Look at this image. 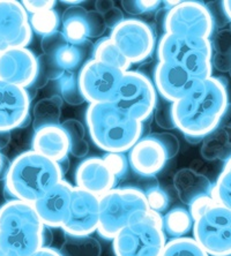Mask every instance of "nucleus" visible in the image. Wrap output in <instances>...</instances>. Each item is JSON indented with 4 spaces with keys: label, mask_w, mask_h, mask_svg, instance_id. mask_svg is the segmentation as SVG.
Masks as SVG:
<instances>
[{
    "label": "nucleus",
    "mask_w": 231,
    "mask_h": 256,
    "mask_svg": "<svg viewBox=\"0 0 231 256\" xmlns=\"http://www.w3.org/2000/svg\"><path fill=\"white\" fill-rule=\"evenodd\" d=\"M229 95L221 78L200 80L180 100L172 103L175 127L187 136L206 138L221 125Z\"/></svg>",
    "instance_id": "nucleus-1"
},
{
    "label": "nucleus",
    "mask_w": 231,
    "mask_h": 256,
    "mask_svg": "<svg viewBox=\"0 0 231 256\" xmlns=\"http://www.w3.org/2000/svg\"><path fill=\"white\" fill-rule=\"evenodd\" d=\"M52 233L32 203L10 200L0 206V253L5 256H33L50 247Z\"/></svg>",
    "instance_id": "nucleus-2"
},
{
    "label": "nucleus",
    "mask_w": 231,
    "mask_h": 256,
    "mask_svg": "<svg viewBox=\"0 0 231 256\" xmlns=\"http://www.w3.org/2000/svg\"><path fill=\"white\" fill-rule=\"evenodd\" d=\"M64 172L57 162L27 150L10 163L5 174V190L12 200L35 203L63 180Z\"/></svg>",
    "instance_id": "nucleus-3"
},
{
    "label": "nucleus",
    "mask_w": 231,
    "mask_h": 256,
    "mask_svg": "<svg viewBox=\"0 0 231 256\" xmlns=\"http://www.w3.org/2000/svg\"><path fill=\"white\" fill-rule=\"evenodd\" d=\"M86 124L96 146L105 152H126L142 138L143 122L113 102L89 104Z\"/></svg>",
    "instance_id": "nucleus-4"
},
{
    "label": "nucleus",
    "mask_w": 231,
    "mask_h": 256,
    "mask_svg": "<svg viewBox=\"0 0 231 256\" xmlns=\"http://www.w3.org/2000/svg\"><path fill=\"white\" fill-rule=\"evenodd\" d=\"M145 192L135 187L112 188L100 196V220L97 233L112 240L120 230L142 220L149 212Z\"/></svg>",
    "instance_id": "nucleus-5"
},
{
    "label": "nucleus",
    "mask_w": 231,
    "mask_h": 256,
    "mask_svg": "<svg viewBox=\"0 0 231 256\" xmlns=\"http://www.w3.org/2000/svg\"><path fill=\"white\" fill-rule=\"evenodd\" d=\"M157 58L183 66L196 80L213 76V43L208 38L163 34L157 44Z\"/></svg>",
    "instance_id": "nucleus-6"
},
{
    "label": "nucleus",
    "mask_w": 231,
    "mask_h": 256,
    "mask_svg": "<svg viewBox=\"0 0 231 256\" xmlns=\"http://www.w3.org/2000/svg\"><path fill=\"white\" fill-rule=\"evenodd\" d=\"M166 244L162 214H148L124 228L112 239L115 256H161Z\"/></svg>",
    "instance_id": "nucleus-7"
},
{
    "label": "nucleus",
    "mask_w": 231,
    "mask_h": 256,
    "mask_svg": "<svg viewBox=\"0 0 231 256\" xmlns=\"http://www.w3.org/2000/svg\"><path fill=\"white\" fill-rule=\"evenodd\" d=\"M193 236L209 256L231 255V210L213 201L193 220Z\"/></svg>",
    "instance_id": "nucleus-8"
},
{
    "label": "nucleus",
    "mask_w": 231,
    "mask_h": 256,
    "mask_svg": "<svg viewBox=\"0 0 231 256\" xmlns=\"http://www.w3.org/2000/svg\"><path fill=\"white\" fill-rule=\"evenodd\" d=\"M113 103L143 122L153 114L157 104V92L146 74L130 70L123 75Z\"/></svg>",
    "instance_id": "nucleus-9"
},
{
    "label": "nucleus",
    "mask_w": 231,
    "mask_h": 256,
    "mask_svg": "<svg viewBox=\"0 0 231 256\" xmlns=\"http://www.w3.org/2000/svg\"><path fill=\"white\" fill-rule=\"evenodd\" d=\"M214 16L209 8L199 2H179L166 10L163 18L164 34H177L210 40L214 32Z\"/></svg>",
    "instance_id": "nucleus-10"
},
{
    "label": "nucleus",
    "mask_w": 231,
    "mask_h": 256,
    "mask_svg": "<svg viewBox=\"0 0 231 256\" xmlns=\"http://www.w3.org/2000/svg\"><path fill=\"white\" fill-rule=\"evenodd\" d=\"M125 72L90 58L78 72L79 84L89 104L115 100Z\"/></svg>",
    "instance_id": "nucleus-11"
},
{
    "label": "nucleus",
    "mask_w": 231,
    "mask_h": 256,
    "mask_svg": "<svg viewBox=\"0 0 231 256\" xmlns=\"http://www.w3.org/2000/svg\"><path fill=\"white\" fill-rule=\"evenodd\" d=\"M110 40L117 45L130 64H139L149 58L155 48L153 28L139 18H125L111 30Z\"/></svg>",
    "instance_id": "nucleus-12"
},
{
    "label": "nucleus",
    "mask_w": 231,
    "mask_h": 256,
    "mask_svg": "<svg viewBox=\"0 0 231 256\" xmlns=\"http://www.w3.org/2000/svg\"><path fill=\"white\" fill-rule=\"evenodd\" d=\"M100 198L79 187H73L70 209L62 230L68 236H89L97 231Z\"/></svg>",
    "instance_id": "nucleus-13"
},
{
    "label": "nucleus",
    "mask_w": 231,
    "mask_h": 256,
    "mask_svg": "<svg viewBox=\"0 0 231 256\" xmlns=\"http://www.w3.org/2000/svg\"><path fill=\"white\" fill-rule=\"evenodd\" d=\"M32 40L29 14L21 2L0 0V50L27 48Z\"/></svg>",
    "instance_id": "nucleus-14"
},
{
    "label": "nucleus",
    "mask_w": 231,
    "mask_h": 256,
    "mask_svg": "<svg viewBox=\"0 0 231 256\" xmlns=\"http://www.w3.org/2000/svg\"><path fill=\"white\" fill-rule=\"evenodd\" d=\"M94 43L86 40L82 43H71L62 30L42 37L41 48L57 64L63 72H79L88 62L93 54Z\"/></svg>",
    "instance_id": "nucleus-15"
},
{
    "label": "nucleus",
    "mask_w": 231,
    "mask_h": 256,
    "mask_svg": "<svg viewBox=\"0 0 231 256\" xmlns=\"http://www.w3.org/2000/svg\"><path fill=\"white\" fill-rule=\"evenodd\" d=\"M28 90L0 80V133L25 128L32 122Z\"/></svg>",
    "instance_id": "nucleus-16"
},
{
    "label": "nucleus",
    "mask_w": 231,
    "mask_h": 256,
    "mask_svg": "<svg viewBox=\"0 0 231 256\" xmlns=\"http://www.w3.org/2000/svg\"><path fill=\"white\" fill-rule=\"evenodd\" d=\"M62 32L71 43H82L98 38L107 32L103 15L81 5L68 6L60 16Z\"/></svg>",
    "instance_id": "nucleus-17"
},
{
    "label": "nucleus",
    "mask_w": 231,
    "mask_h": 256,
    "mask_svg": "<svg viewBox=\"0 0 231 256\" xmlns=\"http://www.w3.org/2000/svg\"><path fill=\"white\" fill-rule=\"evenodd\" d=\"M37 57L28 48H7L0 54V80L29 88L37 76Z\"/></svg>",
    "instance_id": "nucleus-18"
},
{
    "label": "nucleus",
    "mask_w": 231,
    "mask_h": 256,
    "mask_svg": "<svg viewBox=\"0 0 231 256\" xmlns=\"http://www.w3.org/2000/svg\"><path fill=\"white\" fill-rule=\"evenodd\" d=\"M198 81L186 68L175 62H158L154 70L155 89L170 103L186 95Z\"/></svg>",
    "instance_id": "nucleus-19"
},
{
    "label": "nucleus",
    "mask_w": 231,
    "mask_h": 256,
    "mask_svg": "<svg viewBox=\"0 0 231 256\" xmlns=\"http://www.w3.org/2000/svg\"><path fill=\"white\" fill-rule=\"evenodd\" d=\"M73 187L70 182L63 179L40 200L33 203L34 208L45 226L62 228L68 214Z\"/></svg>",
    "instance_id": "nucleus-20"
},
{
    "label": "nucleus",
    "mask_w": 231,
    "mask_h": 256,
    "mask_svg": "<svg viewBox=\"0 0 231 256\" xmlns=\"http://www.w3.org/2000/svg\"><path fill=\"white\" fill-rule=\"evenodd\" d=\"M128 163L135 173L142 176H154L163 170L168 155L154 133L145 135L128 150Z\"/></svg>",
    "instance_id": "nucleus-21"
},
{
    "label": "nucleus",
    "mask_w": 231,
    "mask_h": 256,
    "mask_svg": "<svg viewBox=\"0 0 231 256\" xmlns=\"http://www.w3.org/2000/svg\"><path fill=\"white\" fill-rule=\"evenodd\" d=\"M116 182V176L102 157L86 158L75 170V187L89 192L98 198L115 188Z\"/></svg>",
    "instance_id": "nucleus-22"
},
{
    "label": "nucleus",
    "mask_w": 231,
    "mask_h": 256,
    "mask_svg": "<svg viewBox=\"0 0 231 256\" xmlns=\"http://www.w3.org/2000/svg\"><path fill=\"white\" fill-rule=\"evenodd\" d=\"M32 146L34 152L57 163L70 156V140L62 125L43 127L34 132Z\"/></svg>",
    "instance_id": "nucleus-23"
},
{
    "label": "nucleus",
    "mask_w": 231,
    "mask_h": 256,
    "mask_svg": "<svg viewBox=\"0 0 231 256\" xmlns=\"http://www.w3.org/2000/svg\"><path fill=\"white\" fill-rule=\"evenodd\" d=\"M173 186L178 198L184 204L190 206L198 198L210 195L211 185L209 180L191 168H181L173 176Z\"/></svg>",
    "instance_id": "nucleus-24"
},
{
    "label": "nucleus",
    "mask_w": 231,
    "mask_h": 256,
    "mask_svg": "<svg viewBox=\"0 0 231 256\" xmlns=\"http://www.w3.org/2000/svg\"><path fill=\"white\" fill-rule=\"evenodd\" d=\"M63 100L59 95H54L49 98L37 102L33 108V127L34 132L43 127L60 125L62 118Z\"/></svg>",
    "instance_id": "nucleus-25"
},
{
    "label": "nucleus",
    "mask_w": 231,
    "mask_h": 256,
    "mask_svg": "<svg viewBox=\"0 0 231 256\" xmlns=\"http://www.w3.org/2000/svg\"><path fill=\"white\" fill-rule=\"evenodd\" d=\"M162 225L166 236L171 239L186 236L192 230L193 218L188 209L184 206H175L162 216Z\"/></svg>",
    "instance_id": "nucleus-26"
},
{
    "label": "nucleus",
    "mask_w": 231,
    "mask_h": 256,
    "mask_svg": "<svg viewBox=\"0 0 231 256\" xmlns=\"http://www.w3.org/2000/svg\"><path fill=\"white\" fill-rule=\"evenodd\" d=\"M92 56L93 59L108 64V65H111L123 72L130 70V62L124 57V54L117 48V45L110 40V37L102 38L94 44Z\"/></svg>",
    "instance_id": "nucleus-27"
},
{
    "label": "nucleus",
    "mask_w": 231,
    "mask_h": 256,
    "mask_svg": "<svg viewBox=\"0 0 231 256\" xmlns=\"http://www.w3.org/2000/svg\"><path fill=\"white\" fill-rule=\"evenodd\" d=\"M62 256H101V244L92 236H68L62 250Z\"/></svg>",
    "instance_id": "nucleus-28"
},
{
    "label": "nucleus",
    "mask_w": 231,
    "mask_h": 256,
    "mask_svg": "<svg viewBox=\"0 0 231 256\" xmlns=\"http://www.w3.org/2000/svg\"><path fill=\"white\" fill-rule=\"evenodd\" d=\"M58 86L59 96L67 104L78 106L86 102L79 84L78 72H65L58 80Z\"/></svg>",
    "instance_id": "nucleus-29"
},
{
    "label": "nucleus",
    "mask_w": 231,
    "mask_h": 256,
    "mask_svg": "<svg viewBox=\"0 0 231 256\" xmlns=\"http://www.w3.org/2000/svg\"><path fill=\"white\" fill-rule=\"evenodd\" d=\"M210 196L218 204L231 210V157L225 160L216 182L211 187Z\"/></svg>",
    "instance_id": "nucleus-30"
},
{
    "label": "nucleus",
    "mask_w": 231,
    "mask_h": 256,
    "mask_svg": "<svg viewBox=\"0 0 231 256\" xmlns=\"http://www.w3.org/2000/svg\"><path fill=\"white\" fill-rule=\"evenodd\" d=\"M161 256H209L190 236H181L166 242Z\"/></svg>",
    "instance_id": "nucleus-31"
},
{
    "label": "nucleus",
    "mask_w": 231,
    "mask_h": 256,
    "mask_svg": "<svg viewBox=\"0 0 231 256\" xmlns=\"http://www.w3.org/2000/svg\"><path fill=\"white\" fill-rule=\"evenodd\" d=\"M29 24L33 32L44 37L58 30L60 26V15L55 8L29 15Z\"/></svg>",
    "instance_id": "nucleus-32"
},
{
    "label": "nucleus",
    "mask_w": 231,
    "mask_h": 256,
    "mask_svg": "<svg viewBox=\"0 0 231 256\" xmlns=\"http://www.w3.org/2000/svg\"><path fill=\"white\" fill-rule=\"evenodd\" d=\"M37 64H39L37 76L35 82H34V84L32 86L33 88H35L37 90L47 86L49 81H58L60 76L65 73V72L60 70L54 60L47 54H42V56L37 57Z\"/></svg>",
    "instance_id": "nucleus-33"
},
{
    "label": "nucleus",
    "mask_w": 231,
    "mask_h": 256,
    "mask_svg": "<svg viewBox=\"0 0 231 256\" xmlns=\"http://www.w3.org/2000/svg\"><path fill=\"white\" fill-rule=\"evenodd\" d=\"M162 2H158V0H124L122 2L125 13L131 16H138V15L154 12L160 8Z\"/></svg>",
    "instance_id": "nucleus-34"
},
{
    "label": "nucleus",
    "mask_w": 231,
    "mask_h": 256,
    "mask_svg": "<svg viewBox=\"0 0 231 256\" xmlns=\"http://www.w3.org/2000/svg\"><path fill=\"white\" fill-rule=\"evenodd\" d=\"M147 203L151 212L162 214L168 209L170 198L168 193L160 186H153L145 192Z\"/></svg>",
    "instance_id": "nucleus-35"
},
{
    "label": "nucleus",
    "mask_w": 231,
    "mask_h": 256,
    "mask_svg": "<svg viewBox=\"0 0 231 256\" xmlns=\"http://www.w3.org/2000/svg\"><path fill=\"white\" fill-rule=\"evenodd\" d=\"M102 158L107 163L117 180L123 178L127 173L130 163H128V157L124 152H107Z\"/></svg>",
    "instance_id": "nucleus-36"
},
{
    "label": "nucleus",
    "mask_w": 231,
    "mask_h": 256,
    "mask_svg": "<svg viewBox=\"0 0 231 256\" xmlns=\"http://www.w3.org/2000/svg\"><path fill=\"white\" fill-rule=\"evenodd\" d=\"M154 119L158 126L164 130H172L175 127L172 118V103L162 98L161 103L156 104L155 110L153 112Z\"/></svg>",
    "instance_id": "nucleus-37"
},
{
    "label": "nucleus",
    "mask_w": 231,
    "mask_h": 256,
    "mask_svg": "<svg viewBox=\"0 0 231 256\" xmlns=\"http://www.w3.org/2000/svg\"><path fill=\"white\" fill-rule=\"evenodd\" d=\"M60 125L64 128V130L66 132L68 140H70V144L86 140V127L79 120L67 119L60 124Z\"/></svg>",
    "instance_id": "nucleus-38"
},
{
    "label": "nucleus",
    "mask_w": 231,
    "mask_h": 256,
    "mask_svg": "<svg viewBox=\"0 0 231 256\" xmlns=\"http://www.w3.org/2000/svg\"><path fill=\"white\" fill-rule=\"evenodd\" d=\"M154 136L157 138L158 142L163 146L168 158H173L179 152L180 143L176 135L171 133H154Z\"/></svg>",
    "instance_id": "nucleus-39"
},
{
    "label": "nucleus",
    "mask_w": 231,
    "mask_h": 256,
    "mask_svg": "<svg viewBox=\"0 0 231 256\" xmlns=\"http://www.w3.org/2000/svg\"><path fill=\"white\" fill-rule=\"evenodd\" d=\"M21 4L25 7L26 12L32 15L47 10L55 8L56 2H54V0H24Z\"/></svg>",
    "instance_id": "nucleus-40"
},
{
    "label": "nucleus",
    "mask_w": 231,
    "mask_h": 256,
    "mask_svg": "<svg viewBox=\"0 0 231 256\" xmlns=\"http://www.w3.org/2000/svg\"><path fill=\"white\" fill-rule=\"evenodd\" d=\"M103 18L105 22V26L107 28H116L120 22H123L125 20L124 18V13L122 12V10H119L118 7H112L111 10H108L107 13L103 14Z\"/></svg>",
    "instance_id": "nucleus-41"
},
{
    "label": "nucleus",
    "mask_w": 231,
    "mask_h": 256,
    "mask_svg": "<svg viewBox=\"0 0 231 256\" xmlns=\"http://www.w3.org/2000/svg\"><path fill=\"white\" fill-rule=\"evenodd\" d=\"M88 152H89V144L86 140L73 143V144H70V155L72 156L77 158H83L88 155Z\"/></svg>",
    "instance_id": "nucleus-42"
},
{
    "label": "nucleus",
    "mask_w": 231,
    "mask_h": 256,
    "mask_svg": "<svg viewBox=\"0 0 231 256\" xmlns=\"http://www.w3.org/2000/svg\"><path fill=\"white\" fill-rule=\"evenodd\" d=\"M95 10L96 12H98L100 14H105L108 12V10H110L112 8V7H115V2H107V0H103V2H97L95 4Z\"/></svg>",
    "instance_id": "nucleus-43"
},
{
    "label": "nucleus",
    "mask_w": 231,
    "mask_h": 256,
    "mask_svg": "<svg viewBox=\"0 0 231 256\" xmlns=\"http://www.w3.org/2000/svg\"><path fill=\"white\" fill-rule=\"evenodd\" d=\"M33 256H62L59 250L54 247H43Z\"/></svg>",
    "instance_id": "nucleus-44"
},
{
    "label": "nucleus",
    "mask_w": 231,
    "mask_h": 256,
    "mask_svg": "<svg viewBox=\"0 0 231 256\" xmlns=\"http://www.w3.org/2000/svg\"><path fill=\"white\" fill-rule=\"evenodd\" d=\"M9 166H10V163L7 164L6 157L4 156L2 152H0V174L4 173V178H5L6 171H7V168H9Z\"/></svg>",
    "instance_id": "nucleus-45"
},
{
    "label": "nucleus",
    "mask_w": 231,
    "mask_h": 256,
    "mask_svg": "<svg viewBox=\"0 0 231 256\" xmlns=\"http://www.w3.org/2000/svg\"><path fill=\"white\" fill-rule=\"evenodd\" d=\"M222 6H223V10H224V14L226 15V18H228L231 21V0L223 2Z\"/></svg>",
    "instance_id": "nucleus-46"
},
{
    "label": "nucleus",
    "mask_w": 231,
    "mask_h": 256,
    "mask_svg": "<svg viewBox=\"0 0 231 256\" xmlns=\"http://www.w3.org/2000/svg\"><path fill=\"white\" fill-rule=\"evenodd\" d=\"M63 4H66L68 6H78V5H81V2H63Z\"/></svg>",
    "instance_id": "nucleus-47"
},
{
    "label": "nucleus",
    "mask_w": 231,
    "mask_h": 256,
    "mask_svg": "<svg viewBox=\"0 0 231 256\" xmlns=\"http://www.w3.org/2000/svg\"><path fill=\"white\" fill-rule=\"evenodd\" d=\"M0 256H5V255H3V254H2V253H0Z\"/></svg>",
    "instance_id": "nucleus-48"
},
{
    "label": "nucleus",
    "mask_w": 231,
    "mask_h": 256,
    "mask_svg": "<svg viewBox=\"0 0 231 256\" xmlns=\"http://www.w3.org/2000/svg\"><path fill=\"white\" fill-rule=\"evenodd\" d=\"M2 52H3V51H2V50H0V54H2Z\"/></svg>",
    "instance_id": "nucleus-49"
},
{
    "label": "nucleus",
    "mask_w": 231,
    "mask_h": 256,
    "mask_svg": "<svg viewBox=\"0 0 231 256\" xmlns=\"http://www.w3.org/2000/svg\"><path fill=\"white\" fill-rule=\"evenodd\" d=\"M229 256H231V255H229Z\"/></svg>",
    "instance_id": "nucleus-50"
}]
</instances>
